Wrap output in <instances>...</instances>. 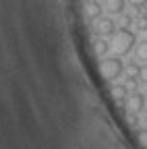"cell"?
I'll return each mask as SVG.
<instances>
[{
    "label": "cell",
    "instance_id": "2",
    "mask_svg": "<svg viewBox=\"0 0 147 149\" xmlns=\"http://www.w3.org/2000/svg\"><path fill=\"white\" fill-rule=\"evenodd\" d=\"M135 33L133 31H128V29H120L118 33H116V40H114V50H116V54L118 56H124V54H128L133 50V46H135Z\"/></svg>",
    "mask_w": 147,
    "mask_h": 149
},
{
    "label": "cell",
    "instance_id": "9",
    "mask_svg": "<svg viewBox=\"0 0 147 149\" xmlns=\"http://www.w3.org/2000/svg\"><path fill=\"white\" fill-rule=\"evenodd\" d=\"M135 58H137L139 62H147V40H143V42L137 44V48H135Z\"/></svg>",
    "mask_w": 147,
    "mask_h": 149
},
{
    "label": "cell",
    "instance_id": "6",
    "mask_svg": "<svg viewBox=\"0 0 147 149\" xmlns=\"http://www.w3.org/2000/svg\"><path fill=\"white\" fill-rule=\"evenodd\" d=\"M110 93H112V97H114V102L116 104H126V97H128V91H126V87L124 85H114L112 89H110Z\"/></svg>",
    "mask_w": 147,
    "mask_h": 149
},
{
    "label": "cell",
    "instance_id": "8",
    "mask_svg": "<svg viewBox=\"0 0 147 149\" xmlns=\"http://www.w3.org/2000/svg\"><path fill=\"white\" fill-rule=\"evenodd\" d=\"M110 52V42H106V40H95L93 42V54L98 56V58H104V56Z\"/></svg>",
    "mask_w": 147,
    "mask_h": 149
},
{
    "label": "cell",
    "instance_id": "4",
    "mask_svg": "<svg viewBox=\"0 0 147 149\" xmlns=\"http://www.w3.org/2000/svg\"><path fill=\"white\" fill-rule=\"evenodd\" d=\"M116 31V21H112L110 17H100L95 19V33L102 35V37H108V35H114Z\"/></svg>",
    "mask_w": 147,
    "mask_h": 149
},
{
    "label": "cell",
    "instance_id": "12",
    "mask_svg": "<svg viewBox=\"0 0 147 149\" xmlns=\"http://www.w3.org/2000/svg\"><path fill=\"white\" fill-rule=\"evenodd\" d=\"M137 141L147 149V128H141V130H137Z\"/></svg>",
    "mask_w": 147,
    "mask_h": 149
},
{
    "label": "cell",
    "instance_id": "15",
    "mask_svg": "<svg viewBox=\"0 0 147 149\" xmlns=\"http://www.w3.org/2000/svg\"><path fill=\"white\" fill-rule=\"evenodd\" d=\"M139 81L147 83V64H145V66H141V72H139Z\"/></svg>",
    "mask_w": 147,
    "mask_h": 149
},
{
    "label": "cell",
    "instance_id": "3",
    "mask_svg": "<svg viewBox=\"0 0 147 149\" xmlns=\"http://www.w3.org/2000/svg\"><path fill=\"white\" fill-rule=\"evenodd\" d=\"M145 102H147V97L143 95V93L133 91L131 95L126 97V108H128L131 114H141V112H145Z\"/></svg>",
    "mask_w": 147,
    "mask_h": 149
},
{
    "label": "cell",
    "instance_id": "7",
    "mask_svg": "<svg viewBox=\"0 0 147 149\" xmlns=\"http://www.w3.org/2000/svg\"><path fill=\"white\" fill-rule=\"evenodd\" d=\"M126 6V0H106V10L110 15H122Z\"/></svg>",
    "mask_w": 147,
    "mask_h": 149
},
{
    "label": "cell",
    "instance_id": "11",
    "mask_svg": "<svg viewBox=\"0 0 147 149\" xmlns=\"http://www.w3.org/2000/svg\"><path fill=\"white\" fill-rule=\"evenodd\" d=\"M124 87H126V91H137L139 89V77H131V74H126V81L122 83Z\"/></svg>",
    "mask_w": 147,
    "mask_h": 149
},
{
    "label": "cell",
    "instance_id": "1",
    "mask_svg": "<svg viewBox=\"0 0 147 149\" xmlns=\"http://www.w3.org/2000/svg\"><path fill=\"white\" fill-rule=\"evenodd\" d=\"M122 72H124V64H122V60L118 56H110V58H104L100 62V74L108 81L118 79Z\"/></svg>",
    "mask_w": 147,
    "mask_h": 149
},
{
    "label": "cell",
    "instance_id": "13",
    "mask_svg": "<svg viewBox=\"0 0 147 149\" xmlns=\"http://www.w3.org/2000/svg\"><path fill=\"white\" fill-rule=\"evenodd\" d=\"M137 29L147 31V15H141V17L137 19Z\"/></svg>",
    "mask_w": 147,
    "mask_h": 149
},
{
    "label": "cell",
    "instance_id": "5",
    "mask_svg": "<svg viewBox=\"0 0 147 149\" xmlns=\"http://www.w3.org/2000/svg\"><path fill=\"white\" fill-rule=\"evenodd\" d=\"M102 4H100V0H87V2L83 4V13L87 19H91V21H95V19L102 17Z\"/></svg>",
    "mask_w": 147,
    "mask_h": 149
},
{
    "label": "cell",
    "instance_id": "10",
    "mask_svg": "<svg viewBox=\"0 0 147 149\" xmlns=\"http://www.w3.org/2000/svg\"><path fill=\"white\" fill-rule=\"evenodd\" d=\"M131 25H133V17L131 15H124V13L118 17V21H116V27L118 29H128Z\"/></svg>",
    "mask_w": 147,
    "mask_h": 149
},
{
    "label": "cell",
    "instance_id": "14",
    "mask_svg": "<svg viewBox=\"0 0 147 149\" xmlns=\"http://www.w3.org/2000/svg\"><path fill=\"white\" fill-rule=\"evenodd\" d=\"M131 6H135V8H143L145 4H147V0H126Z\"/></svg>",
    "mask_w": 147,
    "mask_h": 149
}]
</instances>
